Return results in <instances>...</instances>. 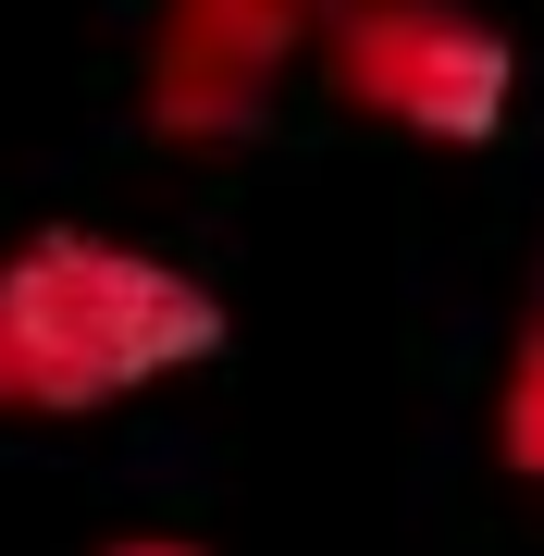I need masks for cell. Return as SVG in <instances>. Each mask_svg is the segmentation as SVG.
I'll return each instance as SVG.
<instances>
[{
  "instance_id": "cell-1",
  "label": "cell",
  "mask_w": 544,
  "mask_h": 556,
  "mask_svg": "<svg viewBox=\"0 0 544 556\" xmlns=\"http://www.w3.org/2000/svg\"><path fill=\"white\" fill-rule=\"evenodd\" d=\"M199 358H223V298L162 248L87 223L0 248V420H100L186 383Z\"/></svg>"
},
{
  "instance_id": "cell-2",
  "label": "cell",
  "mask_w": 544,
  "mask_h": 556,
  "mask_svg": "<svg viewBox=\"0 0 544 556\" xmlns=\"http://www.w3.org/2000/svg\"><path fill=\"white\" fill-rule=\"evenodd\" d=\"M322 75L433 149H483L520 112V38L470 0H322Z\"/></svg>"
},
{
  "instance_id": "cell-3",
  "label": "cell",
  "mask_w": 544,
  "mask_h": 556,
  "mask_svg": "<svg viewBox=\"0 0 544 556\" xmlns=\"http://www.w3.org/2000/svg\"><path fill=\"white\" fill-rule=\"evenodd\" d=\"M322 50V0H162L149 13V137L162 149H223L273 112V87Z\"/></svg>"
},
{
  "instance_id": "cell-4",
  "label": "cell",
  "mask_w": 544,
  "mask_h": 556,
  "mask_svg": "<svg viewBox=\"0 0 544 556\" xmlns=\"http://www.w3.org/2000/svg\"><path fill=\"white\" fill-rule=\"evenodd\" d=\"M495 457L520 482H544V285H532V321L507 346V383H495Z\"/></svg>"
},
{
  "instance_id": "cell-5",
  "label": "cell",
  "mask_w": 544,
  "mask_h": 556,
  "mask_svg": "<svg viewBox=\"0 0 544 556\" xmlns=\"http://www.w3.org/2000/svg\"><path fill=\"white\" fill-rule=\"evenodd\" d=\"M112 556H211V544H186V532H137V544H112Z\"/></svg>"
}]
</instances>
